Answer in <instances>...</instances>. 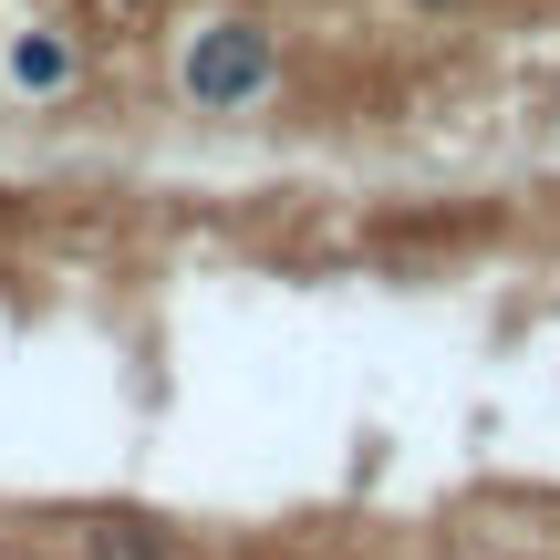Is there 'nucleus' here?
<instances>
[{"instance_id":"nucleus-2","label":"nucleus","mask_w":560,"mask_h":560,"mask_svg":"<svg viewBox=\"0 0 560 560\" xmlns=\"http://www.w3.org/2000/svg\"><path fill=\"white\" fill-rule=\"evenodd\" d=\"M11 83L21 94H62L73 83V32H21L11 42Z\"/></svg>"},{"instance_id":"nucleus-1","label":"nucleus","mask_w":560,"mask_h":560,"mask_svg":"<svg viewBox=\"0 0 560 560\" xmlns=\"http://www.w3.org/2000/svg\"><path fill=\"white\" fill-rule=\"evenodd\" d=\"M270 83H280V21L270 11H208L177 52V94L198 115H249V104H270Z\"/></svg>"},{"instance_id":"nucleus-4","label":"nucleus","mask_w":560,"mask_h":560,"mask_svg":"<svg viewBox=\"0 0 560 560\" xmlns=\"http://www.w3.org/2000/svg\"><path fill=\"white\" fill-rule=\"evenodd\" d=\"M425 11H446V0H425Z\"/></svg>"},{"instance_id":"nucleus-3","label":"nucleus","mask_w":560,"mask_h":560,"mask_svg":"<svg viewBox=\"0 0 560 560\" xmlns=\"http://www.w3.org/2000/svg\"><path fill=\"white\" fill-rule=\"evenodd\" d=\"M94 560H177V550H166V529L115 520V529H94Z\"/></svg>"}]
</instances>
